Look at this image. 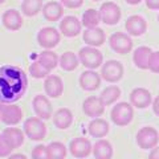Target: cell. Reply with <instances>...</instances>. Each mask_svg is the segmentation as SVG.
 <instances>
[{
	"instance_id": "12",
	"label": "cell",
	"mask_w": 159,
	"mask_h": 159,
	"mask_svg": "<svg viewBox=\"0 0 159 159\" xmlns=\"http://www.w3.org/2000/svg\"><path fill=\"white\" fill-rule=\"evenodd\" d=\"M32 107L36 116L41 119H49L53 114V109H52V103L51 101L43 94H37L32 101Z\"/></svg>"
},
{
	"instance_id": "21",
	"label": "cell",
	"mask_w": 159,
	"mask_h": 159,
	"mask_svg": "<svg viewBox=\"0 0 159 159\" xmlns=\"http://www.w3.org/2000/svg\"><path fill=\"white\" fill-rule=\"evenodd\" d=\"M2 135L4 137L8 145L15 150V148H19L24 143V135L25 134H24L23 130H20L17 127H7V129H4Z\"/></svg>"
},
{
	"instance_id": "3",
	"label": "cell",
	"mask_w": 159,
	"mask_h": 159,
	"mask_svg": "<svg viewBox=\"0 0 159 159\" xmlns=\"http://www.w3.org/2000/svg\"><path fill=\"white\" fill-rule=\"evenodd\" d=\"M110 117H111V121L117 126H127L133 121V117H134L133 106L127 102H118L111 109Z\"/></svg>"
},
{
	"instance_id": "4",
	"label": "cell",
	"mask_w": 159,
	"mask_h": 159,
	"mask_svg": "<svg viewBox=\"0 0 159 159\" xmlns=\"http://www.w3.org/2000/svg\"><path fill=\"white\" fill-rule=\"evenodd\" d=\"M78 60L85 68H88V69H97V68H99L102 65L103 56L97 48L85 47V48L80 49Z\"/></svg>"
},
{
	"instance_id": "2",
	"label": "cell",
	"mask_w": 159,
	"mask_h": 159,
	"mask_svg": "<svg viewBox=\"0 0 159 159\" xmlns=\"http://www.w3.org/2000/svg\"><path fill=\"white\" fill-rule=\"evenodd\" d=\"M23 131L32 141H43L47 135V126L41 118L31 117L24 122Z\"/></svg>"
},
{
	"instance_id": "8",
	"label": "cell",
	"mask_w": 159,
	"mask_h": 159,
	"mask_svg": "<svg viewBox=\"0 0 159 159\" xmlns=\"http://www.w3.org/2000/svg\"><path fill=\"white\" fill-rule=\"evenodd\" d=\"M98 13L99 17H101V21L106 25H116L121 20V8L113 2L103 3L99 8Z\"/></svg>"
},
{
	"instance_id": "26",
	"label": "cell",
	"mask_w": 159,
	"mask_h": 159,
	"mask_svg": "<svg viewBox=\"0 0 159 159\" xmlns=\"http://www.w3.org/2000/svg\"><path fill=\"white\" fill-rule=\"evenodd\" d=\"M152 51L148 47H139L134 51L133 54V61L135 64V66L139 69H147L148 66V60H150Z\"/></svg>"
},
{
	"instance_id": "36",
	"label": "cell",
	"mask_w": 159,
	"mask_h": 159,
	"mask_svg": "<svg viewBox=\"0 0 159 159\" xmlns=\"http://www.w3.org/2000/svg\"><path fill=\"white\" fill-rule=\"evenodd\" d=\"M12 150H13V148L7 143V141L4 139V137L0 135V158H4V157L11 155Z\"/></svg>"
},
{
	"instance_id": "30",
	"label": "cell",
	"mask_w": 159,
	"mask_h": 159,
	"mask_svg": "<svg viewBox=\"0 0 159 159\" xmlns=\"http://www.w3.org/2000/svg\"><path fill=\"white\" fill-rule=\"evenodd\" d=\"M119 97H121V89L118 86H107L106 89L102 90L101 96H99V99H101L105 106H109L116 102Z\"/></svg>"
},
{
	"instance_id": "24",
	"label": "cell",
	"mask_w": 159,
	"mask_h": 159,
	"mask_svg": "<svg viewBox=\"0 0 159 159\" xmlns=\"http://www.w3.org/2000/svg\"><path fill=\"white\" fill-rule=\"evenodd\" d=\"M88 131L94 138H102L109 133V122L101 118H93L88 125Z\"/></svg>"
},
{
	"instance_id": "5",
	"label": "cell",
	"mask_w": 159,
	"mask_h": 159,
	"mask_svg": "<svg viewBox=\"0 0 159 159\" xmlns=\"http://www.w3.org/2000/svg\"><path fill=\"white\" fill-rule=\"evenodd\" d=\"M23 110L16 103H3L0 102V122L13 126L21 122Z\"/></svg>"
},
{
	"instance_id": "25",
	"label": "cell",
	"mask_w": 159,
	"mask_h": 159,
	"mask_svg": "<svg viewBox=\"0 0 159 159\" xmlns=\"http://www.w3.org/2000/svg\"><path fill=\"white\" fill-rule=\"evenodd\" d=\"M92 151L96 159H111L113 157V147L106 139H99L98 142H96Z\"/></svg>"
},
{
	"instance_id": "31",
	"label": "cell",
	"mask_w": 159,
	"mask_h": 159,
	"mask_svg": "<svg viewBox=\"0 0 159 159\" xmlns=\"http://www.w3.org/2000/svg\"><path fill=\"white\" fill-rule=\"evenodd\" d=\"M48 159H65L66 158V147L61 142H51L47 146Z\"/></svg>"
},
{
	"instance_id": "9",
	"label": "cell",
	"mask_w": 159,
	"mask_h": 159,
	"mask_svg": "<svg viewBox=\"0 0 159 159\" xmlns=\"http://www.w3.org/2000/svg\"><path fill=\"white\" fill-rule=\"evenodd\" d=\"M60 32L56 28L53 27H45L41 28L37 33V43L40 47L45 48V49H51L54 48L60 43Z\"/></svg>"
},
{
	"instance_id": "6",
	"label": "cell",
	"mask_w": 159,
	"mask_h": 159,
	"mask_svg": "<svg viewBox=\"0 0 159 159\" xmlns=\"http://www.w3.org/2000/svg\"><path fill=\"white\" fill-rule=\"evenodd\" d=\"M110 48L118 54H127L133 49V40L127 33L116 32L109 37Z\"/></svg>"
},
{
	"instance_id": "18",
	"label": "cell",
	"mask_w": 159,
	"mask_h": 159,
	"mask_svg": "<svg viewBox=\"0 0 159 159\" xmlns=\"http://www.w3.org/2000/svg\"><path fill=\"white\" fill-rule=\"evenodd\" d=\"M101 85V77L94 70H85L80 76V86L85 92H93Z\"/></svg>"
},
{
	"instance_id": "29",
	"label": "cell",
	"mask_w": 159,
	"mask_h": 159,
	"mask_svg": "<svg viewBox=\"0 0 159 159\" xmlns=\"http://www.w3.org/2000/svg\"><path fill=\"white\" fill-rule=\"evenodd\" d=\"M43 9V0H24L21 4V12L24 16L33 17Z\"/></svg>"
},
{
	"instance_id": "22",
	"label": "cell",
	"mask_w": 159,
	"mask_h": 159,
	"mask_svg": "<svg viewBox=\"0 0 159 159\" xmlns=\"http://www.w3.org/2000/svg\"><path fill=\"white\" fill-rule=\"evenodd\" d=\"M43 15L48 21H57L62 17L64 7L58 2H48L45 6H43Z\"/></svg>"
},
{
	"instance_id": "15",
	"label": "cell",
	"mask_w": 159,
	"mask_h": 159,
	"mask_svg": "<svg viewBox=\"0 0 159 159\" xmlns=\"http://www.w3.org/2000/svg\"><path fill=\"white\" fill-rule=\"evenodd\" d=\"M151 102V93L145 88H135L130 93V105L137 109H146Z\"/></svg>"
},
{
	"instance_id": "33",
	"label": "cell",
	"mask_w": 159,
	"mask_h": 159,
	"mask_svg": "<svg viewBox=\"0 0 159 159\" xmlns=\"http://www.w3.org/2000/svg\"><path fill=\"white\" fill-rule=\"evenodd\" d=\"M49 72H51V70H48L47 68H44L39 61H34L33 64H31V66H29V73H31V76L34 77V78L48 77Z\"/></svg>"
},
{
	"instance_id": "45",
	"label": "cell",
	"mask_w": 159,
	"mask_h": 159,
	"mask_svg": "<svg viewBox=\"0 0 159 159\" xmlns=\"http://www.w3.org/2000/svg\"><path fill=\"white\" fill-rule=\"evenodd\" d=\"M94 2H98V0H94Z\"/></svg>"
},
{
	"instance_id": "16",
	"label": "cell",
	"mask_w": 159,
	"mask_h": 159,
	"mask_svg": "<svg viewBox=\"0 0 159 159\" xmlns=\"http://www.w3.org/2000/svg\"><path fill=\"white\" fill-rule=\"evenodd\" d=\"M82 111L90 118H98L105 111V105L99 97H88L82 103Z\"/></svg>"
},
{
	"instance_id": "38",
	"label": "cell",
	"mask_w": 159,
	"mask_h": 159,
	"mask_svg": "<svg viewBox=\"0 0 159 159\" xmlns=\"http://www.w3.org/2000/svg\"><path fill=\"white\" fill-rule=\"evenodd\" d=\"M146 7L148 9H159V0H146Z\"/></svg>"
},
{
	"instance_id": "11",
	"label": "cell",
	"mask_w": 159,
	"mask_h": 159,
	"mask_svg": "<svg viewBox=\"0 0 159 159\" xmlns=\"http://www.w3.org/2000/svg\"><path fill=\"white\" fill-rule=\"evenodd\" d=\"M92 143L89 139L84 138V137H78L72 139L70 145H69V150H70V154L74 158H86L90 155L92 152Z\"/></svg>"
},
{
	"instance_id": "13",
	"label": "cell",
	"mask_w": 159,
	"mask_h": 159,
	"mask_svg": "<svg viewBox=\"0 0 159 159\" xmlns=\"http://www.w3.org/2000/svg\"><path fill=\"white\" fill-rule=\"evenodd\" d=\"M125 29L129 36H142L147 32V21L139 15H133L126 20Z\"/></svg>"
},
{
	"instance_id": "35",
	"label": "cell",
	"mask_w": 159,
	"mask_h": 159,
	"mask_svg": "<svg viewBox=\"0 0 159 159\" xmlns=\"http://www.w3.org/2000/svg\"><path fill=\"white\" fill-rule=\"evenodd\" d=\"M147 69H150L152 73H159V51L151 53Z\"/></svg>"
},
{
	"instance_id": "32",
	"label": "cell",
	"mask_w": 159,
	"mask_h": 159,
	"mask_svg": "<svg viewBox=\"0 0 159 159\" xmlns=\"http://www.w3.org/2000/svg\"><path fill=\"white\" fill-rule=\"evenodd\" d=\"M99 21H101V17H99L98 11H96V9H93V8H89L82 15L81 24H84L86 28H96V27H98Z\"/></svg>"
},
{
	"instance_id": "17",
	"label": "cell",
	"mask_w": 159,
	"mask_h": 159,
	"mask_svg": "<svg viewBox=\"0 0 159 159\" xmlns=\"http://www.w3.org/2000/svg\"><path fill=\"white\" fill-rule=\"evenodd\" d=\"M82 40L84 43L86 44L89 47H101L103 43L106 41V36H105V32H103V29L101 28H86L85 32L82 34Z\"/></svg>"
},
{
	"instance_id": "19",
	"label": "cell",
	"mask_w": 159,
	"mask_h": 159,
	"mask_svg": "<svg viewBox=\"0 0 159 159\" xmlns=\"http://www.w3.org/2000/svg\"><path fill=\"white\" fill-rule=\"evenodd\" d=\"M2 21L8 31H19L23 25V16L17 9H7L2 16Z\"/></svg>"
},
{
	"instance_id": "23",
	"label": "cell",
	"mask_w": 159,
	"mask_h": 159,
	"mask_svg": "<svg viewBox=\"0 0 159 159\" xmlns=\"http://www.w3.org/2000/svg\"><path fill=\"white\" fill-rule=\"evenodd\" d=\"M53 123L57 129H68L73 123V114L68 107H61L53 114Z\"/></svg>"
},
{
	"instance_id": "40",
	"label": "cell",
	"mask_w": 159,
	"mask_h": 159,
	"mask_svg": "<svg viewBox=\"0 0 159 159\" xmlns=\"http://www.w3.org/2000/svg\"><path fill=\"white\" fill-rule=\"evenodd\" d=\"M148 159H159V147H154L152 151L150 152V155H148Z\"/></svg>"
},
{
	"instance_id": "42",
	"label": "cell",
	"mask_w": 159,
	"mask_h": 159,
	"mask_svg": "<svg viewBox=\"0 0 159 159\" xmlns=\"http://www.w3.org/2000/svg\"><path fill=\"white\" fill-rule=\"evenodd\" d=\"M127 4H131V6H135V4H139L142 0H125Z\"/></svg>"
},
{
	"instance_id": "10",
	"label": "cell",
	"mask_w": 159,
	"mask_h": 159,
	"mask_svg": "<svg viewBox=\"0 0 159 159\" xmlns=\"http://www.w3.org/2000/svg\"><path fill=\"white\" fill-rule=\"evenodd\" d=\"M101 76L107 82H118L123 77V65L116 60H109L102 65Z\"/></svg>"
},
{
	"instance_id": "14",
	"label": "cell",
	"mask_w": 159,
	"mask_h": 159,
	"mask_svg": "<svg viewBox=\"0 0 159 159\" xmlns=\"http://www.w3.org/2000/svg\"><path fill=\"white\" fill-rule=\"evenodd\" d=\"M81 21L76 16H65L60 23V32L65 37H76L81 33Z\"/></svg>"
},
{
	"instance_id": "20",
	"label": "cell",
	"mask_w": 159,
	"mask_h": 159,
	"mask_svg": "<svg viewBox=\"0 0 159 159\" xmlns=\"http://www.w3.org/2000/svg\"><path fill=\"white\" fill-rule=\"evenodd\" d=\"M44 89L48 97L52 98H58L64 93V84L62 80L58 76H48L44 81Z\"/></svg>"
},
{
	"instance_id": "7",
	"label": "cell",
	"mask_w": 159,
	"mask_h": 159,
	"mask_svg": "<svg viewBox=\"0 0 159 159\" xmlns=\"http://www.w3.org/2000/svg\"><path fill=\"white\" fill-rule=\"evenodd\" d=\"M159 142V133L151 126H145L137 133V143L143 150L154 148Z\"/></svg>"
},
{
	"instance_id": "34",
	"label": "cell",
	"mask_w": 159,
	"mask_h": 159,
	"mask_svg": "<svg viewBox=\"0 0 159 159\" xmlns=\"http://www.w3.org/2000/svg\"><path fill=\"white\" fill-rule=\"evenodd\" d=\"M32 159H48V154H47V146L44 145H37L32 148Z\"/></svg>"
},
{
	"instance_id": "39",
	"label": "cell",
	"mask_w": 159,
	"mask_h": 159,
	"mask_svg": "<svg viewBox=\"0 0 159 159\" xmlns=\"http://www.w3.org/2000/svg\"><path fill=\"white\" fill-rule=\"evenodd\" d=\"M151 103H152V110H154V113H155V116L159 117V96L154 99Z\"/></svg>"
},
{
	"instance_id": "41",
	"label": "cell",
	"mask_w": 159,
	"mask_h": 159,
	"mask_svg": "<svg viewBox=\"0 0 159 159\" xmlns=\"http://www.w3.org/2000/svg\"><path fill=\"white\" fill-rule=\"evenodd\" d=\"M8 159H28L24 154H12V155H9Z\"/></svg>"
},
{
	"instance_id": "27",
	"label": "cell",
	"mask_w": 159,
	"mask_h": 159,
	"mask_svg": "<svg viewBox=\"0 0 159 159\" xmlns=\"http://www.w3.org/2000/svg\"><path fill=\"white\" fill-rule=\"evenodd\" d=\"M37 61L41 64L44 68H47L48 70H52L58 65V56L51 49H45L39 54Z\"/></svg>"
},
{
	"instance_id": "28",
	"label": "cell",
	"mask_w": 159,
	"mask_h": 159,
	"mask_svg": "<svg viewBox=\"0 0 159 159\" xmlns=\"http://www.w3.org/2000/svg\"><path fill=\"white\" fill-rule=\"evenodd\" d=\"M78 56L74 54L73 52H65L61 54V57H58V64L66 72H72L78 66Z\"/></svg>"
},
{
	"instance_id": "44",
	"label": "cell",
	"mask_w": 159,
	"mask_h": 159,
	"mask_svg": "<svg viewBox=\"0 0 159 159\" xmlns=\"http://www.w3.org/2000/svg\"><path fill=\"white\" fill-rule=\"evenodd\" d=\"M158 23H159V15H158Z\"/></svg>"
},
{
	"instance_id": "37",
	"label": "cell",
	"mask_w": 159,
	"mask_h": 159,
	"mask_svg": "<svg viewBox=\"0 0 159 159\" xmlns=\"http://www.w3.org/2000/svg\"><path fill=\"white\" fill-rule=\"evenodd\" d=\"M60 3L62 4V7H66V8H80L84 4V0H60Z\"/></svg>"
},
{
	"instance_id": "43",
	"label": "cell",
	"mask_w": 159,
	"mask_h": 159,
	"mask_svg": "<svg viewBox=\"0 0 159 159\" xmlns=\"http://www.w3.org/2000/svg\"><path fill=\"white\" fill-rule=\"evenodd\" d=\"M4 2H6V0H0V4H3Z\"/></svg>"
},
{
	"instance_id": "1",
	"label": "cell",
	"mask_w": 159,
	"mask_h": 159,
	"mask_svg": "<svg viewBox=\"0 0 159 159\" xmlns=\"http://www.w3.org/2000/svg\"><path fill=\"white\" fill-rule=\"evenodd\" d=\"M28 80L23 69L15 65L0 66V102L15 103L27 92Z\"/></svg>"
}]
</instances>
